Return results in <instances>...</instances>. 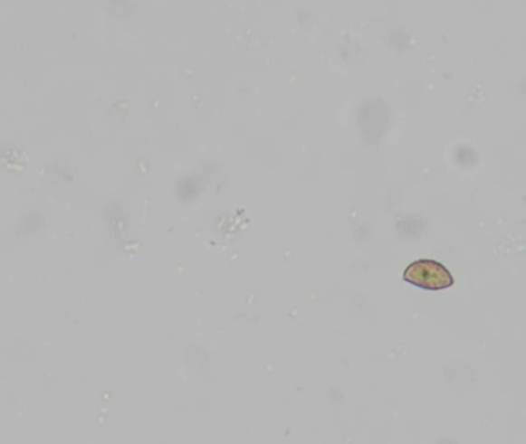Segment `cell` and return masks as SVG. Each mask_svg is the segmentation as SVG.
Returning <instances> with one entry per match:
<instances>
[{"instance_id": "obj_1", "label": "cell", "mask_w": 526, "mask_h": 444, "mask_svg": "<svg viewBox=\"0 0 526 444\" xmlns=\"http://www.w3.org/2000/svg\"><path fill=\"white\" fill-rule=\"evenodd\" d=\"M403 281L427 292H440L455 284L453 273L442 262L426 258L411 262L403 272Z\"/></svg>"}]
</instances>
